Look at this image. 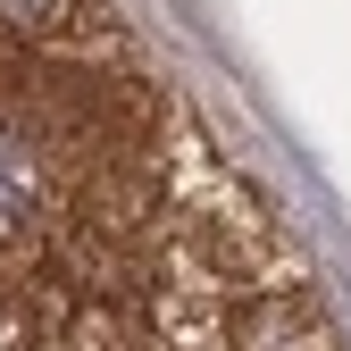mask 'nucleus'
<instances>
[{
  "instance_id": "nucleus-2",
  "label": "nucleus",
  "mask_w": 351,
  "mask_h": 351,
  "mask_svg": "<svg viewBox=\"0 0 351 351\" xmlns=\"http://www.w3.org/2000/svg\"><path fill=\"white\" fill-rule=\"evenodd\" d=\"M67 0H0V34H51Z\"/></svg>"
},
{
  "instance_id": "nucleus-1",
  "label": "nucleus",
  "mask_w": 351,
  "mask_h": 351,
  "mask_svg": "<svg viewBox=\"0 0 351 351\" xmlns=\"http://www.w3.org/2000/svg\"><path fill=\"white\" fill-rule=\"evenodd\" d=\"M42 217V167H34V143L0 117V234H25Z\"/></svg>"
}]
</instances>
